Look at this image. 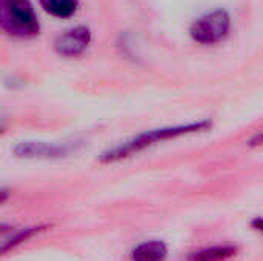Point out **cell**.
Segmentation results:
<instances>
[{
	"label": "cell",
	"mask_w": 263,
	"mask_h": 261,
	"mask_svg": "<svg viewBox=\"0 0 263 261\" xmlns=\"http://www.w3.org/2000/svg\"><path fill=\"white\" fill-rule=\"evenodd\" d=\"M46 226H28V228H11L8 229L6 225H2V254H8L9 251L15 249L17 246H20L22 243H26L28 240H31L32 237H35L37 234H40L42 231H45Z\"/></svg>",
	"instance_id": "cell-6"
},
{
	"label": "cell",
	"mask_w": 263,
	"mask_h": 261,
	"mask_svg": "<svg viewBox=\"0 0 263 261\" xmlns=\"http://www.w3.org/2000/svg\"><path fill=\"white\" fill-rule=\"evenodd\" d=\"M248 146H250V148H260V146H263V129L254 132V134L250 137Z\"/></svg>",
	"instance_id": "cell-10"
},
{
	"label": "cell",
	"mask_w": 263,
	"mask_h": 261,
	"mask_svg": "<svg viewBox=\"0 0 263 261\" xmlns=\"http://www.w3.org/2000/svg\"><path fill=\"white\" fill-rule=\"evenodd\" d=\"M39 2L45 12L60 20L72 17L79 9V0H39Z\"/></svg>",
	"instance_id": "cell-9"
},
{
	"label": "cell",
	"mask_w": 263,
	"mask_h": 261,
	"mask_svg": "<svg viewBox=\"0 0 263 261\" xmlns=\"http://www.w3.org/2000/svg\"><path fill=\"white\" fill-rule=\"evenodd\" d=\"M168 246L162 240H146L139 243L129 254L131 261H165Z\"/></svg>",
	"instance_id": "cell-7"
},
{
	"label": "cell",
	"mask_w": 263,
	"mask_h": 261,
	"mask_svg": "<svg viewBox=\"0 0 263 261\" xmlns=\"http://www.w3.org/2000/svg\"><path fill=\"white\" fill-rule=\"evenodd\" d=\"M237 252L239 249L234 245H216L191 252L188 261H228L234 258Z\"/></svg>",
	"instance_id": "cell-8"
},
{
	"label": "cell",
	"mask_w": 263,
	"mask_h": 261,
	"mask_svg": "<svg viewBox=\"0 0 263 261\" xmlns=\"http://www.w3.org/2000/svg\"><path fill=\"white\" fill-rule=\"evenodd\" d=\"M72 151H74V146L69 143L57 145V143L34 142V140L20 142L12 149L15 157L31 158V160H59V158L68 157Z\"/></svg>",
	"instance_id": "cell-5"
},
{
	"label": "cell",
	"mask_w": 263,
	"mask_h": 261,
	"mask_svg": "<svg viewBox=\"0 0 263 261\" xmlns=\"http://www.w3.org/2000/svg\"><path fill=\"white\" fill-rule=\"evenodd\" d=\"M251 228H253L256 232H259V234H262L263 235V217H256V218L251 222Z\"/></svg>",
	"instance_id": "cell-11"
},
{
	"label": "cell",
	"mask_w": 263,
	"mask_h": 261,
	"mask_svg": "<svg viewBox=\"0 0 263 261\" xmlns=\"http://www.w3.org/2000/svg\"><path fill=\"white\" fill-rule=\"evenodd\" d=\"M0 195H2L0 203H5V202H6V198H8V189H6V188H3V189H2V192H0Z\"/></svg>",
	"instance_id": "cell-12"
},
{
	"label": "cell",
	"mask_w": 263,
	"mask_h": 261,
	"mask_svg": "<svg viewBox=\"0 0 263 261\" xmlns=\"http://www.w3.org/2000/svg\"><path fill=\"white\" fill-rule=\"evenodd\" d=\"M91 40H92V32L88 26L85 25L72 26L55 37L54 51L66 58L79 57L88 49Z\"/></svg>",
	"instance_id": "cell-4"
},
{
	"label": "cell",
	"mask_w": 263,
	"mask_h": 261,
	"mask_svg": "<svg viewBox=\"0 0 263 261\" xmlns=\"http://www.w3.org/2000/svg\"><path fill=\"white\" fill-rule=\"evenodd\" d=\"M0 25L14 38H32L40 32V22L31 0H0Z\"/></svg>",
	"instance_id": "cell-2"
},
{
	"label": "cell",
	"mask_w": 263,
	"mask_h": 261,
	"mask_svg": "<svg viewBox=\"0 0 263 261\" xmlns=\"http://www.w3.org/2000/svg\"><path fill=\"white\" fill-rule=\"evenodd\" d=\"M231 15L225 9H214L197 17L190 26V37L199 45H217L231 32Z\"/></svg>",
	"instance_id": "cell-3"
},
{
	"label": "cell",
	"mask_w": 263,
	"mask_h": 261,
	"mask_svg": "<svg viewBox=\"0 0 263 261\" xmlns=\"http://www.w3.org/2000/svg\"><path fill=\"white\" fill-rule=\"evenodd\" d=\"M213 128V122L208 118L199 120V122H190L183 125H174V126H163L157 129H149L142 134L134 135L133 138L119 143L117 146H112L102 152L99 160L102 163H116L125 158L133 157L134 154H139L157 143H163L168 140L180 138L185 135H193V134H200L206 132Z\"/></svg>",
	"instance_id": "cell-1"
}]
</instances>
